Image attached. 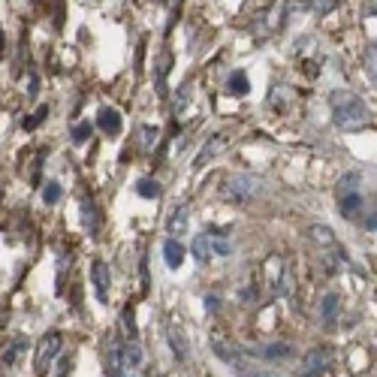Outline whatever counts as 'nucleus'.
<instances>
[{"label":"nucleus","instance_id":"nucleus-3","mask_svg":"<svg viewBox=\"0 0 377 377\" xmlns=\"http://www.w3.org/2000/svg\"><path fill=\"white\" fill-rule=\"evenodd\" d=\"M290 287V275H287V262L281 257H269L266 260V290L272 299H278L287 293Z\"/></svg>","mask_w":377,"mask_h":377},{"label":"nucleus","instance_id":"nucleus-28","mask_svg":"<svg viewBox=\"0 0 377 377\" xmlns=\"http://www.w3.org/2000/svg\"><path fill=\"white\" fill-rule=\"evenodd\" d=\"M87 136H91V124H87V121H79V124H75V127L70 130V139H73L75 145H85Z\"/></svg>","mask_w":377,"mask_h":377},{"label":"nucleus","instance_id":"nucleus-7","mask_svg":"<svg viewBox=\"0 0 377 377\" xmlns=\"http://www.w3.org/2000/svg\"><path fill=\"white\" fill-rule=\"evenodd\" d=\"M166 341L172 347V356L179 362H187V356H191V344H187V335L179 323H169L166 326Z\"/></svg>","mask_w":377,"mask_h":377},{"label":"nucleus","instance_id":"nucleus-9","mask_svg":"<svg viewBox=\"0 0 377 377\" xmlns=\"http://www.w3.org/2000/svg\"><path fill=\"white\" fill-rule=\"evenodd\" d=\"M79 221L87 233L97 230V206H94V196L87 191H79Z\"/></svg>","mask_w":377,"mask_h":377},{"label":"nucleus","instance_id":"nucleus-29","mask_svg":"<svg viewBox=\"0 0 377 377\" xmlns=\"http://www.w3.org/2000/svg\"><path fill=\"white\" fill-rule=\"evenodd\" d=\"M366 73L371 75V82H374V87H377V46H374V43L366 48Z\"/></svg>","mask_w":377,"mask_h":377},{"label":"nucleus","instance_id":"nucleus-14","mask_svg":"<svg viewBox=\"0 0 377 377\" xmlns=\"http://www.w3.org/2000/svg\"><path fill=\"white\" fill-rule=\"evenodd\" d=\"M97 124H100V130H103L106 136H115L121 130V115L112 106L106 109H100V115H97Z\"/></svg>","mask_w":377,"mask_h":377},{"label":"nucleus","instance_id":"nucleus-19","mask_svg":"<svg viewBox=\"0 0 377 377\" xmlns=\"http://www.w3.org/2000/svg\"><path fill=\"white\" fill-rule=\"evenodd\" d=\"M208 235V242H211V250H215V257H230V238H226L223 230H218V226H211V230L206 233Z\"/></svg>","mask_w":377,"mask_h":377},{"label":"nucleus","instance_id":"nucleus-2","mask_svg":"<svg viewBox=\"0 0 377 377\" xmlns=\"http://www.w3.org/2000/svg\"><path fill=\"white\" fill-rule=\"evenodd\" d=\"M260 193H262V181L257 175H230L226 184L221 187V196L235 206H245L248 199H257Z\"/></svg>","mask_w":377,"mask_h":377},{"label":"nucleus","instance_id":"nucleus-25","mask_svg":"<svg viewBox=\"0 0 377 377\" xmlns=\"http://www.w3.org/2000/svg\"><path fill=\"white\" fill-rule=\"evenodd\" d=\"M136 193L145 196V199H157L160 196V184L154 179H139V181H136Z\"/></svg>","mask_w":377,"mask_h":377},{"label":"nucleus","instance_id":"nucleus-15","mask_svg":"<svg viewBox=\"0 0 377 377\" xmlns=\"http://www.w3.org/2000/svg\"><path fill=\"white\" fill-rule=\"evenodd\" d=\"M230 366H233V371H235L238 377H278V374H272V371H266V368H257L254 362H248V359H242V356H235Z\"/></svg>","mask_w":377,"mask_h":377},{"label":"nucleus","instance_id":"nucleus-5","mask_svg":"<svg viewBox=\"0 0 377 377\" xmlns=\"http://www.w3.org/2000/svg\"><path fill=\"white\" fill-rule=\"evenodd\" d=\"M226 145H230V136H226V133H211L208 139L203 142V148H199V154H196V160H193V169H203V166H208L211 160L223 154V151H226Z\"/></svg>","mask_w":377,"mask_h":377},{"label":"nucleus","instance_id":"nucleus-38","mask_svg":"<svg viewBox=\"0 0 377 377\" xmlns=\"http://www.w3.org/2000/svg\"><path fill=\"white\" fill-rule=\"evenodd\" d=\"M160 4H172V0H160Z\"/></svg>","mask_w":377,"mask_h":377},{"label":"nucleus","instance_id":"nucleus-32","mask_svg":"<svg viewBox=\"0 0 377 377\" xmlns=\"http://www.w3.org/2000/svg\"><path fill=\"white\" fill-rule=\"evenodd\" d=\"M187 100H191V82H184V85L179 87V97H175V112H184Z\"/></svg>","mask_w":377,"mask_h":377},{"label":"nucleus","instance_id":"nucleus-1","mask_svg":"<svg viewBox=\"0 0 377 377\" xmlns=\"http://www.w3.org/2000/svg\"><path fill=\"white\" fill-rule=\"evenodd\" d=\"M329 106H332V124L338 130H362L371 121L366 100L356 97L354 91H335L329 97Z\"/></svg>","mask_w":377,"mask_h":377},{"label":"nucleus","instance_id":"nucleus-16","mask_svg":"<svg viewBox=\"0 0 377 377\" xmlns=\"http://www.w3.org/2000/svg\"><path fill=\"white\" fill-rule=\"evenodd\" d=\"M172 67V55L169 52H163L157 58V64H154V75H157V97H166V73Z\"/></svg>","mask_w":377,"mask_h":377},{"label":"nucleus","instance_id":"nucleus-36","mask_svg":"<svg viewBox=\"0 0 377 377\" xmlns=\"http://www.w3.org/2000/svg\"><path fill=\"white\" fill-rule=\"evenodd\" d=\"M206 308H208V311H218V299L208 296V299H206Z\"/></svg>","mask_w":377,"mask_h":377},{"label":"nucleus","instance_id":"nucleus-10","mask_svg":"<svg viewBox=\"0 0 377 377\" xmlns=\"http://www.w3.org/2000/svg\"><path fill=\"white\" fill-rule=\"evenodd\" d=\"M91 281H94L97 299L106 302V299H109V262L94 260V266H91Z\"/></svg>","mask_w":377,"mask_h":377},{"label":"nucleus","instance_id":"nucleus-24","mask_svg":"<svg viewBox=\"0 0 377 377\" xmlns=\"http://www.w3.org/2000/svg\"><path fill=\"white\" fill-rule=\"evenodd\" d=\"M311 238H314L317 245H323V248H335V245H338L329 226H311Z\"/></svg>","mask_w":377,"mask_h":377},{"label":"nucleus","instance_id":"nucleus-22","mask_svg":"<svg viewBox=\"0 0 377 377\" xmlns=\"http://www.w3.org/2000/svg\"><path fill=\"white\" fill-rule=\"evenodd\" d=\"M226 87H230L233 97H245V94L250 91V82H248V75H245L242 70H235V73L230 75V82H226Z\"/></svg>","mask_w":377,"mask_h":377},{"label":"nucleus","instance_id":"nucleus-6","mask_svg":"<svg viewBox=\"0 0 377 377\" xmlns=\"http://www.w3.org/2000/svg\"><path fill=\"white\" fill-rule=\"evenodd\" d=\"M332 366V354L329 350H323V347H314L305 354V359H302V377H320L326 374Z\"/></svg>","mask_w":377,"mask_h":377},{"label":"nucleus","instance_id":"nucleus-21","mask_svg":"<svg viewBox=\"0 0 377 377\" xmlns=\"http://www.w3.org/2000/svg\"><path fill=\"white\" fill-rule=\"evenodd\" d=\"M121 354H124V366H127V368H139V371H142L145 356H142V347H139V344H136V341H124Z\"/></svg>","mask_w":377,"mask_h":377},{"label":"nucleus","instance_id":"nucleus-17","mask_svg":"<svg viewBox=\"0 0 377 377\" xmlns=\"http://www.w3.org/2000/svg\"><path fill=\"white\" fill-rule=\"evenodd\" d=\"M293 354V347L290 344H284V341H278V344H266V347H260L257 350V356L260 359H269V362H281V359H287Z\"/></svg>","mask_w":377,"mask_h":377},{"label":"nucleus","instance_id":"nucleus-33","mask_svg":"<svg viewBox=\"0 0 377 377\" xmlns=\"http://www.w3.org/2000/svg\"><path fill=\"white\" fill-rule=\"evenodd\" d=\"M46 115H48V109H36L33 118H24V130H36V127H40V124L46 121Z\"/></svg>","mask_w":377,"mask_h":377},{"label":"nucleus","instance_id":"nucleus-8","mask_svg":"<svg viewBox=\"0 0 377 377\" xmlns=\"http://www.w3.org/2000/svg\"><path fill=\"white\" fill-rule=\"evenodd\" d=\"M187 223H191V208L187 206H175L166 218V233L169 238H181L187 233Z\"/></svg>","mask_w":377,"mask_h":377},{"label":"nucleus","instance_id":"nucleus-23","mask_svg":"<svg viewBox=\"0 0 377 377\" xmlns=\"http://www.w3.org/2000/svg\"><path fill=\"white\" fill-rule=\"evenodd\" d=\"M359 181H362V175L359 172H347L341 181H338V196H344V193H356L359 191Z\"/></svg>","mask_w":377,"mask_h":377},{"label":"nucleus","instance_id":"nucleus-13","mask_svg":"<svg viewBox=\"0 0 377 377\" xmlns=\"http://www.w3.org/2000/svg\"><path fill=\"white\" fill-rule=\"evenodd\" d=\"M163 260H166L169 269H181V262H184V245L179 242V238H166V242H163Z\"/></svg>","mask_w":377,"mask_h":377},{"label":"nucleus","instance_id":"nucleus-37","mask_svg":"<svg viewBox=\"0 0 377 377\" xmlns=\"http://www.w3.org/2000/svg\"><path fill=\"white\" fill-rule=\"evenodd\" d=\"M371 12H377V4H371Z\"/></svg>","mask_w":377,"mask_h":377},{"label":"nucleus","instance_id":"nucleus-11","mask_svg":"<svg viewBox=\"0 0 377 377\" xmlns=\"http://www.w3.org/2000/svg\"><path fill=\"white\" fill-rule=\"evenodd\" d=\"M362 208H366V199H362V193H344V196H338V211H341V218L347 221H356L362 215Z\"/></svg>","mask_w":377,"mask_h":377},{"label":"nucleus","instance_id":"nucleus-34","mask_svg":"<svg viewBox=\"0 0 377 377\" xmlns=\"http://www.w3.org/2000/svg\"><path fill=\"white\" fill-rule=\"evenodd\" d=\"M36 91H40V79L33 75V79H31V87H28V94H31V97H36Z\"/></svg>","mask_w":377,"mask_h":377},{"label":"nucleus","instance_id":"nucleus-12","mask_svg":"<svg viewBox=\"0 0 377 377\" xmlns=\"http://www.w3.org/2000/svg\"><path fill=\"white\" fill-rule=\"evenodd\" d=\"M320 260H323V269L329 272V275H335V272H341L344 266H350V260H347V250H341L338 245L326 250V254H323Z\"/></svg>","mask_w":377,"mask_h":377},{"label":"nucleus","instance_id":"nucleus-20","mask_svg":"<svg viewBox=\"0 0 377 377\" xmlns=\"http://www.w3.org/2000/svg\"><path fill=\"white\" fill-rule=\"evenodd\" d=\"M211 257H215V250H211V242H208V235H196L193 238V260L199 262V266H208Z\"/></svg>","mask_w":377,"mask_h":377},{"label":"nucleus","instance_id":"nucleus-30","mask_svg":"<svg viewBox=\"0 0 377 377\" xmlns=\"http://www.w3.org/2000/svg\"><path fill=\"white\" fill-rule=\"evenodd\" d=\"M157 136H160V130H157V127H139V142H142V148H145V151L157 142Z\"/></svg>","mask_w":377,"mask_h":377},{"label":"nucleus","instance_id":"nucleus-31","mask_svg":"<svg viewBox=\"0 0 377 377\" xmlns=\"http://www.w3.org/2000/svg\"><path fill=\"white\" fill-rule=\"evenodd\" d=\"M21 350H24V341H16V344H12V347L6 350V354H4V368L16 366V359H18V354H21Z\"/></svg>","mask_w":377,"mask_h":377},{"label":"nucleus","instance_id":"nucleus-35","mask_svg":"<svg viewBox=\"0 0 377 377\" xmlns=\"http://www.w3.org/2000/svg\"><path fill=\"white\" fill-rule=\"evenodd\" d=\"M366 226H368V230H377V208H374L371 218H366Z\"/></svg>","mask_w":377,"mask_h":377},{"label":"nucleus","instance_id":"nucleus-18","mask_svg":"<svg viewBox=\"0 0 377 377\" xmlns=\"http://www.w3.org/2000/svg\"><path fill=\"white\" fill-rule=\"evenodd\" d=\"M338 302H341V299H338V293H326V296H323V302H320V320H323L326 326H332V323H335L338 308H341Z\"/></svg>","mask_w":377,"mask_h":377},{"label":"nucleus","instance_id":"nucleus-26","mask_svg":"<svg viewBox=\"0 0 377 377\" xmlns=\"http://www.w3.org/2000/svg\"><path fill=\"white\" fill-rule=\"evenodd\" d=\"M60 196H64V187H60V181H46V187H43V203L46 206H55Z\"/></svg>","mask_w":377,"mask_h":377},{"label":"nucleus","instance_id":"nucleus-27","mask_svg":"<svg viewBox=\"0 0 377 377\" xmlns=\"http://www.w3.org/2000/svg\"><path fill=\"white\" fill-rule=\"evenodd\" d=\"M121 320H124V335H127V341H136V311H133V305L124 308Z\"/></svg>","mask_w":377,"mask_h":377},{"label":"nucleus","instance_id":"nucleus-4","mask_svg":"<svg viewBox=\"0 0 377 377\" xmlns=\"http://www.w3.org/2000/svg\"><path fill=\"white\" fill-rule=\"evenodd\" d=\"M58 350H60V332H46L43 338H40V344H36V359H33V368H36V374H46L48 371V366L55 362V356H58Z\"/></svg>","mask_w":377,"mask_h":377}]
</instances>
